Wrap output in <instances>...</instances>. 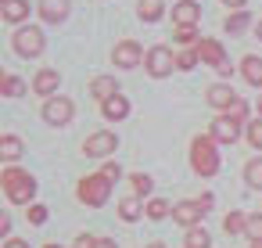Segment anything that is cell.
Masks as SVG:
<instances>
[{"label":"cell","mask_w":262,"mask_h":248,"mask_svg":"<svg viewBox=\"0 0 262 248\" xmlns=\"http://www.w3.org/2000/svg\"><path fill=\"white\" fill-rule=\"evenodd\" d=\"M0 187H4V194H8L15 205H29V201L36 198V180H33L26 169H15V166L4 169V176H0Z\"/></svg>","instance_id":"1"},{"label":"cell","mask_w":262,"mask_h":248,"mask_svg":"<svg viewBox=\"0 0 262 248\" xmlns=\"http://www.w3.org/2000/svg\"><path fill=\"white\" fill-rule=\"evenodd\" d=\"M190 166H194L198 176H215L219 173V155H215L212 137H194L190 140Z\"/></svg>","instance_id":"2"},{"label":"cell","mask_w":262,"mask_h":248,"mask_svg":"<svg viewBox=\"0 0 262 248\" xmlns=\"http://www.w3.org/2000/svg\"><path fill=\"white\" fill-rule=\"evenodd\" d=\"M79 201L83 205H90V209H97V205H104L108 201V194H112V183L101 176V173H94V176H83L79 180Z\"/></svg>","instance_id":"3"},{"label":"cell","mask_w":262,"mask_h":248,"mask_svg":"<svg viewBox=\"0 0 262 248\" xmlns=\"http://www.w3.org/2000/svg\"><path fill=\"white\" fill-rule=\"evenodd\" d=\"M198 61H205V65H212L219 76H230V61H226V54H223V44H215V40H198Z\"/></svg>","instance_id":"4"},{"label":"cell","mask_w":262,"mask_h":248,"mask_svg":"<svg viewBox=\"0 0 262 248\" xmlns=\"http://www.w3.org/2000/svg\"><path fill=\"white\" fill-rule=\"evenodd\" d=\"M15 54H18V58H36V54H43V33H40L36 26L18 29V33H15Z\"/></svg>","instance_id":"5"},{"label":"cell","mask_w":262,"mask_h":248,"mask_svg":"<svg viewBox=\"0 0 262 248\" xmlns=\"http://www.w3.org/2000/svg\"><path fill=\"white\" fill-rule=\"evenodd\" d=\"M172 69H176V54H172L169 47H162V44H158V47H151V51H147V72H151L155 79L169 76Z\"/></svg>","instance_id":"6"},{"label":"cell","mask_w":262,"mask_h":248,"mask_svg":"<svg viewBox=\"0 0 262 248\" xmlns=\"http://www.w3.org/2000/svg\"><path fill=\"white\" fill-rule=\"evenodd\" d=\"M72 115H76V105H72L69 97H51V101H43V119H47L51 126H65V122H72Z\"/></svg>","instance_id":"7"},{"label":"cell","mask_w":262,"mask_h":248,"mask_svg":"<svg viewBox=\"0 0 262 248\" xmlns=\"http://www.w3.org/2000/svg\"><path fill=\"white\" fill-rule=\"evenodd\" d=\"M119 148V137L112 133V130H101V133H90L86 137V144H83V151L90 155V158H101V155H112Z\"/></svg>","instance_id":"8"},{"label":"cell","mask_w":262,"mask_h":248,"mask_svg":"<svg viewBox=\"0 0 262 248\" xmlns=\"http://www.w3.org/2000/svg\"><path fill=\"white\" fill-rule=\"evenodd\" d=\"M140 58H144V51H140L137 40H122V44H115V51H112V61H115L119 69H133V65H140Z\"/></svg>","instance_id":"9"},{"label":"cell","mask_w":262,"mask_h":248,"mask_svg":"<svg viewBox=\"0 0 262 248\" xmlns=\"http://www.w3.org/2000/svg\"><path fill=\"white\" fill-rule=\"evenodd\" d=\"M205 101L212 105V108H219V112H230L241 97L233 94V87L230 83H215V87H208V94H205Z\"/></svg>","instance_id":"10"},{"label":"cell","mask_w":262,"mask_h":248,"mask_svg":"<svg viewBox=\"0 0 262 248\" xmlns=\"http://www.w3.org/2000/svg\"><path fill=\"white\" fill-rule=\"evenodd\" d=\"M212 140H219V144H237V137H241V122H233L230 115H219L215 122H212V133H208Z\"/></svg>","instance_id":"11"},{"label":"cell","mask_w":262,"mask_h":248,"mask_svg":"<svg viewBox=\"0 0 262 248\" xmlns=\"http://www.w3.org/2000/svg\"><path fill=\"white\" fill-rule=\"evenodd\" d=\"M198 18H201V8L194 4V0H180V4L172 8V22H176V29H194Z\"/></svg>","instance_id":"12"},{"label":"cell","mask_w":262,"mask_h":248,"mask_svg":"<svg viewBox=\"0 0 262 248\" xmlns=\"http://www.w3.org/2000/svg\"><path fill=\"white\" fill-rule=\"evenodd\" d=\"M201 216H205V209H201L198 201H180V205H172V219H176V223H183L187 230H190V226H198V219H201Z\"/></svg>","instance_id":"13"},{"label":"cell","mask_w":262,"mask_h":248,"mask_svg":"<svg viewBox=\"0 0 262 248\" xmlns=\"http://www.w3.org/2000/svg\"><path fill=\"white\" fill-rule=\"evenodd\" d=\"M40 15H43V22H51V26L65 22V18H69V0H40Z\"/></svg>","instance_id":"14"},{"label":"cell","mask_w":262,"mask_h":248,"mask_svg":"<svg viewBox=\"0 0 262 248\" xmlns=\"http://www.w3.org/2000/svg\"><path fill=\"white\" fill-rule=\"evenodd\" d=\"M58 83H61V72H58V69H40L36 79H33V90L43 94V97H51V94L58 90Z\"/></svg>","instance_id":"15"},{"label":"cell","mask_w":262,"mask_h":248,"mask_svg":"<svg viewBox=\"0 0 262 248\" xmlns=\"http://www.w3.org/2000/svg\"><path fill=\"white\" fill-rule=\"evenodd\" d=\"M90 94L104 105V101H112L115 94H119V83H115V76H97L94 83H90Z\"/></svg>","instance_id":"16"},{"label":"cell","mask_w":262,"mask_h":248,"mask_svg":"<svg viewBox=\"0 0 262 248\" xmlns=\"http://www.w3.org/2000/svg\"><path fill=\"white\" fill-rule=\"evenodd\" d=\"M101 112H104V119L119 122V119H126V115H129V101H126L122 94H115L112 101H104V105H101Z\"/></svg>","instance_id":"17"},{"label":"cell","mask_w":262,"mask_h":248,"mask_svg":"<svg viewBox=\"0 0 262 248\" xmlns=\"http://www.w3.org/2000/svg\"><path fill=\"white\" fill-rule=\"evenodd\" d=\"M241 72H244V83L262 87V58H258V54H248V58L241 61Z\"/></svg>","instance_id":"18"},{"label":"cell","mask_w":262,"mask_h":248,"mask_svg":"<svg viewBox=\"0 0 262 248\" xmlns=\"http://www.w3.org/2000/svg\"><path fill=\"white\" fill-rule=\"evenodd\" d=\"M0 158H4V162L22 158V140H18L15 133H4V137H0Z\"/></svg>","instance_id":"19"},{"label":"cell","mask_w":262,"mask_h":248,"mask_svg":"<svg viewBox=\"0 0 262 248\" xmlns=\"http://www.w3.org/2000/svg\"><path fill=\"white\" fill-rule=\"evenodd\" d=\"M0 11H4L8 22H22L29 15V4H26V0H0Z\"/></svg>","instance_id":"20"},{"label":"cell","mask_w":262,"mask_h":248,"mask_svg":"<svg viewBox=\"0 0 262 248\" xmlns=\"http://www.w3.org/2000/svg\"><path fill=\"white\" fill-rule=\"evenodd\" d=\"M208 244H212V237H208L205 226H190L187 237H183V248H208Z\"/></svg>","instance_id":"21"},{"label":"cell","mask_w":262,"mask_h":248,"mask_svg":"<svg viewBox=\"0 0 262 248\" xmlns=\"http://www.w3.org/2000/svg\"><path fill=\"white\" fill-rule=\"evenodd\" d=\"M244 226H248V216L244 212H230L226 219H223V230L233 237V234H244Z\"/></svg>","instance_id":"22"},{"label":"cell","mask_w":262,"mask_h":248,"mask_svg":"<svg viewBox=\"0 0 262 248\" xmlns=\"http://www.w3.org/2000/svg\"><path fill=\"white\" fill-rule=\"evenodd\" d=\"M223 29H226V33H233V36H237V33H244V29H248V11H233V15L223 22Z\"/></svg>","instance_id":"23"},{"label":"cell","mask_w":262,"mask_h":248,"mask_svg":"<svg viewBox=\"0 0 262 248\" xmlns=\"http://www.w3.org/2000/svg\"><path fill=\"white\" fill-rule=\"evenodd\" d=\"M119 216H122L126 223L140 219V201H137V198H122V201H119Z\"/></svg>","instance_id":"24"},{"label":"cell","mask_w":262,"mask_h":248,"mask_svg":"<svg viewBox=\"0 0 262 248\" xmlns=\"http://www.w3.org/2000/svg\"><path fill=\"white\" fill-rule=\"evenodd\" d=\"M169 212H172V205H169V201H162V198L147 201V209H144V216H147V219H165Z\"/></svg>","instance_id":"25"},{"label":"cell","mask_w":262,"mask_h":248,"mask_svg":"<svg viewBox=\"0 0 262 248\" xmlns=\"http://www.w3.org/2000/svg\"><path fill=\"white\" fill-rule=\"evenodd\" d=\"M244 180H248V187H262V158H251L244 166Z\"/></svg>","instance_id":"26"},{"label":"cell","mask_w":262,"mask_h":248,"mask_svg":"<svg viewBox=\"0 0 262 248\" xmlns=\"http://www.w3.org/2000/svg\"><path fill=\"white\" fill-rule=\"evenodd\" d=\"M162 15V0H140V18L144 22H158Z\"/></svg>","instance_id":"27"},{"label":"cell","mask_w":262,"mask_h":248,"mask_svg":"<svg viewBox=\"0 0 262 248\" xmlns=\"http://www.w3.org/2000/svg\"><path fill=\"white\" fill-rule=\"evenodd\" d=\"M129 183H133V198H144V194L151 191V176H147V173H133Z\"/></svg>","instance_id":"28"},{"label":"cell","mask_w":262,"mask_h":248,"mask_svg":"<svg viewBox=\"0 0 262 248\" xmlns=\"http://www.w3.org/2000/svg\"><path fill=\"white\" fill-rule=\"evenodd\" d=\"M244 137H248V144H251L255 151H262V119H251V122H248V133H244Z\"/></svg>","instance_id":"29"},{"label":"cell","mask_w":262,"mask_h":248,"mask_svg":"<svg viewBox=\"0 0 262 248\" xmlns=\"http://www.w3.org/2000/svg\"><path fill=\"white\" fill-rule=\"evenodd\" d=\"M4 94H8V97H22V94H26V83L8 72V76H4Z\"/></svg>","instance_id":"30"},{"label":"cell","mask_w":262,"mask_h":248,"mask_svg":"<svg viewBox=\"0 0 262 248\" xmlns=\"http://www.w3.org/2000/svg\"><path fill=\"white\" fill-rule=\"evenodd\" d=\"M244 234L251 237V244H262V216H248V226Z\"/></svg>","instance_id":"31"},{"label":"cell","mask_w":262,"mask_h":248,"mask_svg":"<svg viewBox=\"0 0 262 248\" xmlns=\"http://www.w3.org/2000/svg\"><path fill=\"white\" fill-rule=\"evenodd\" d=\"M194 65H198V51H180V54H176V69H180V72H190Z\"/></svg>","instance_id":"32"},{"label":"cell","mask_w":262,"mask_h":248,"mask_svg":"<svg viewBox=\"0 0 262 248\" xmlns=\"http://www.w3.org/2000/svg\"><path fill=\"white\" fill-rule=\"evenodd\" d=\"M101 176H104L108 183H115V180L122 176V169H119V162H104V169H101Z\"/></svg>","instance_id":"33"},{"label":"cell","mask_w":262,"mask_h":248,"mask_svg":"<svg viewBox=\"0 0 262 248\" xmlns=\"http://www.w3.org/2000/svg\"><path fill=\"white\" fill-rule=\"evenodd\" d=\"M29 223H33V226L47 223V209H43V205H29Z\"/></svg>","instance_id":"34"},{"label":"cell","mask_w":262,"mask_h":248,"mask_svg":"<svg viewBox=\"0 0 262 248\" xmlns=\"http://www.w3.org/2000/svg\"><path fill=\"white\" fill-rule=\"evenodd\" d=\"M226 115H230L233 122H244V119H248V105H244V101H237V105H233V108H230Z\"/></svg>","instance_id":"35"},{"label":"cell","mask_w":262,"mask_h":248,"mask_svg":"<svg viewBox=\"0 0 262 248\" xmlns=\"http://www.w3.org/2000/svg\"><path fill=\"white\" fill-rule=\"evenodd\" d=\"M76 248H97V237H90V234H79V237H76Z\"/></svg>","instance_id":"36"},{"label":"cell","mask_w":262,"mask_h":248,"mask_svg":"<svg viewBox=\"0 0 262 248\" xmlns=\"http://www.w3.org/2000/svg\"><path fill=\"white\" fill-rule=\"evenodd\" d=\"M4 248H29V241H22V237H8Z\"/></svg>","instance_id":"37"},{"label":"cell","mask_w":262,"mask_h":248,"mask_svg":"<svg viewBox=\"0 0 262 248\" xmlns=\"http://www.w3.org/2000/svg\"><path fill=\"white\" fill-rule=\"evenodd\" d=\"M223 4H226V8H233V11H244L248 0H223Z\"/></svg>","instance_id":"38"},{"label":"cell","mask_w":262,"mask_h":248,"mask_svg":"<svg viewBox=\"0 0 262 248\" xmlns=\"http://www.w3.org/2000/svg\"><path fill=\"white\" fill-rule=\"evenodd\" d=\"M198 205H201V209L208 212V209H212V194H201V198H198Z\"/></svg>","instance_id":"39"},{"label":"cell","mask_w":262,"mask_h":248,"mask_svg":"<svg viewBox=\"0 0 262 248\" xmlns=\"http://www.w3.org/2000/svg\"><path fill=\"white\" fill-rule=\"evenodd\" d=\"M97 248H115V241L112 237H97Z\"/></svg>","instance_id":"40"},{"label":"cell","mask_w":262,"mask_h":248,"mask_svg":"<svg viewBox=\"0 0 262 248\" xmlns=\"http://www.w3.org/2000/svg\"><path fill=\"white\" fill-rule=\"evenodd\" d=\"M147 248H165V244H158V241H155V244H147Z\"/></svg>","instance_id":"41"},{"label":"cell","mask_w":262,"mask_h":248,"mask_svg":"<svg viewBox=\"0 0 262 248\" xmlns=\"http://www.w3.org/2000/svg\"><path fill=\"white\" fill-rule=\"evenodd\" d=\"M258 40H262V22H258Z\"/></svg>","instance_id":"42"},{"label":"cell","mask_w":262,"mask_h":248,"mask_svg":"<svg viewBox=\"0 0 262 248\" xmlns=\"http://www.w3.org/2000/svg\"><path fill=\"white\" fill-rule=\"evenodd\" d=\"M43 248H61V244H43Z\"/></svg>","instance_id":"43"},{"label":"cell","mask_w":262,"mask_h":248,"mask_svg":"<svg viewBox=\"0 0 262 248\" xmlns=\"http://www.w3.org/2000/svg\"><path fill=\"white\" fill-rule=\"evenodd\" d=\"M258 112H262V101H258Z\"/></svg>","instance_id":"44"},{"label":"cell","mask_w":262,"mask_h":248,"mask_svg":"<svg viewBox=\"0 0 262 248\" xmlns=\"http://www.w3.org/2000/svg\"><path fill=\"white\" fill-rule=\"evenodd\" d=\"M251 248H262V244H251Z\"/></svg>","instance_id":"45"}]
</instances>
